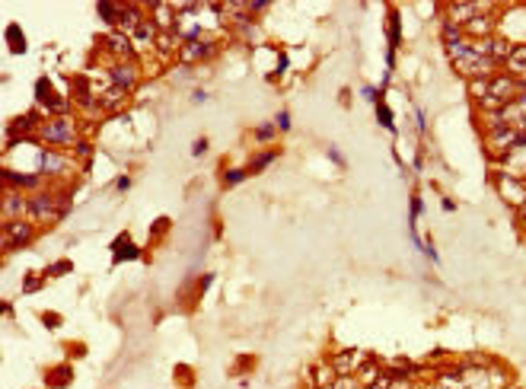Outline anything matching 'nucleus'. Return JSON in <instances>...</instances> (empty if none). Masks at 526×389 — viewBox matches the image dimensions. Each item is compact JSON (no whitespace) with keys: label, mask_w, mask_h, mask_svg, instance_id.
Listing matches in <instances>:
<instances>
[{"label":"nucleus","mask_w":526,"mask_h":389,"mask_svg":"<svg viewBox=\"0 0 526 389\" xmlns=\"http://www.w3.org/2000/svg\"><path fill=\"white\" fill-rule=\"evenodd\" d=\"M45 326H48V329H58V316H54V313H45Z\"/></svg>","instance_id":"obj_43"},{"label":"nucleus","mask_w":526,"mask_h":389,"mask_svg":"<svg viewBox=\"0 0 526 389\" xmlns=\"http://www.w3.org/2000/svg\"><path fill=\"white\" fill-rule=\"evenodd\" d=\"M361 96H364V99H367V102H373V105H376V102H380V93H376V90H373V86H364V90H361Z\"/></svg>","instance_id":"obj_37"},{"label":"nucleus","mask_w":526,"mask_h":389,"mask_svg":"<svg viewBox=\"0 0 526 389\" xmlns=\"http://www.w3.org/2000/svg\"><path fill=\"white\" fill-rule=\"evenodd\" d=\"M42 128V121H38L36 112H26L20 115V119L10 121V137H16V141H26V135H32V131H38Z\"/></svg>","instance_id":"obj_15"},{"label":"nucleus","mask_w":526,"mask_h":389,"mask_svg":"<svg viewBox=\"0 0 526 389\" xmlns=\"http://www.w3.org/2000/svg\"><path fill=\"white\" fill-rule=\"evenodd\" d=\"M192 153H195V157H204V153H208V137H198V141L192 144Z\"/></svg>","instance_id":"obj_35"},{"label":"nucleus","mask_w":526,"mask_h":389,"mask_svg":"<svg viewBox=\"0 0 526 389\" xmlns=\"http://www.w3.org/2000/svg\"><path fill=\"white\" fill-rule=\"evenodd\" d=\"M38 137L52 147H74L77 144V131H74V121L64 115V119H48L45 125L38 128Z\"/></svg>","instance_id":"obj_1"},{"label":"nucleus","mask_w":526,"mask_h":389,"mask_svg":"<svg viewBox=\"0 0 526 389\" xmlns=\"http://www.w3.org/2000/svg\"><path fill=\"white\" fill-rule=\"evenodd\" d=\"M115 188H118V192H128L131 179H128V176H118V179H115Z\"/></svg>","instance_id":"obj_41"},{"label":"nucleus","mask_w":526,"mask_h":389,"mask_svg":"<svg viewBox=\"0 0 526 389\" xmlns=\"http://www.w3.org/2000/svg\"><path fill=\"white\" fill-rule=\"evenodd\" d=\"M36 240V227L29 220H10L3 224V249H23Z\"/></svg>","instance_id":"obj_5"},{"label":"nucleus","mask_w":526,"mask_h":389,"mask_svg":"<svg viewBox=\"0 0 526 389\" xmlns=\"http://www.w3.org/2000/svg\"><path fill=\"white\" fill-rule=\"evenodd\" d=\"M137 42V45H157V38H160V26L153 23V20H144L141 26L134 29V36H131Z\"/></svg>","instance_id":"obj_22"},{"label":"nucleus","mask_w":526,"mask_h":389,"mask_svg":"<svg viewBox=\"0 0 526 389\" xmlns=\"http://www.w3.org/2000/svg\"><path fill=\"white\" fill-rule=\"evenodd\" d=\"M495 16H488L485 10H481L479 16H472L466 26H463V32H466V38L469 42H485V38H491L495 36Z\"/></svg>","instance_id":"obj_10"},{"label":"nucleus","mask_w":526,"mask_h":389,"mask_svg":"<svg viewBox=\"0 0 526 389\" xmlns=\"http://www.w3.org/2000/svg\"><path fill=\"white\" fill-rule=\"evenodd\" d=\"M36 99L45 105L54 119H64V112H68V102H64V99L54 93V86H52V80H48V77H38V80H36Z\"/></svg>","instance_id":"obj_8"},{"label":"nucleus","mask_w":526,"mask_h":389,"mask_svg":"<svg viewBox=\"0 0 526 389\" xmlns=\"http://www.w3.org/2000/svg\"><path fill=\"white\" fill-rule=\"evenodd\" d=\"M332 367H335V374H357V367L361 364H367V358H364L361 351H339L335 358L329 360Z\"/></svg>","instance_id":"obj_13"},{"label":"nucleus","mask_w":526,"mask_h":389,"mask_svg":"<svg viewBox=\"0 0 526 389\" xmlns=\"http://www.w3.org/2000/svg\"><path fill=\"white\" fill-rule=\"evenodd\" d=\"M246 176H249V169H226V172H224V185L233 188V185H240Z\"/></svg>","instance_id":"obj_30"},{"label":"nucleus","mask_w":526,"mask_h":389,"mask_svg":"<svg viewBox=\"0 0 526 389\" xmlns=\"http://www.w3.org/2000/svg\"><path fill=\"white\" fill-rule=\"evenodd\" d=\"M274 135H278V128L271 125V121H265V125H258V128H256V141H258V144H268Z\"/></svg>","instance_id":"obj_29"},{"label":"nucleus","mask_w":526,"mask_h":389,"mask_svg":"<svg viewBox=\"0 0 526 389\" xmlns=\"http://www.w3.org/2000/svg\"><path fill=\"white\" fill-rule=\"evenodd\" d=\"M274 160H278V150H262V153H258V157L252 160V163H249V172H262V169H268V166L274 163Z\"/></svg>","instance_id":"obj_25"},{"label":"nucleus","mask_w":526,"mask_h":389,"mask_svg":"<svg viewBox=\"0 0 526 389\" xmlns=\"http://www.w3.org/2000/svg\"><path fill=\"white\" fill-rule=\"evenodd\" d=\"M144 23V13H141V7H121V16H118V29L125 32V36H134V29Z\"/></svg>","instance_id":"obj_19"},{"label":"nucleus","mask_w":526,"mask_h":389,"mask_svg":"<svg viewBox=\"0 0 526 389\" xmlns=\"http://www.w3.org/2000/svg\"><path fill=\"white\" fill-rule=\"evenodd\" d=\"M68 271H74V265H70L68 259H61V262H54L52 268H48V277H61V275H68Z\"/></svg>","instance_id":"obj_31"},{"label":"nucleus","mask_w":526,"mask_h":389,"mask_svg":"<svg viewBox=\"0 0 526 389\" xmlns=\"http://www.w3.org/2000/svg\"><path fill=\"white\" fill-rule=\"evenodd\" d=\"M125 96H128V93H125V90H118V86H112V90H105V96L99 99V105L112 112V109H118V105L125 102Z\"/></svg>","instance_id":"obj_24"},{"label":"nucleus","mask_w":526,"mask_h":389,"mask_svg":"<svg viewBox=\"0 0 526 389\" xmlns=\"http://www.w3.org/2000/svg\"><path fill=\"white\" fill-rule=\"evenodd\" d=\"M475 48H479V52L485 54L488 61H495L497 68H501V64H507V58L513 54L511 38H507V36H497V32H495L491 38H485V42H475Z\"/></svg>","instance_id":"obj_6"},{"label":"nucleus","mask_w":526,"mask_h":389,"mask_svg":"<svg viewBox=\"0 0 526 389\" xmlns=\"http://www.w3.org/2000/svg\"><path fill=\"white\" fill-rule=\"evenodd\" d=\"M3 36H7V48H10V52H13V54H26V48H29V45H26L23 26H20V23H10Z\"/></svg>","instance_id":"obj_21"},{"label":"nucleus","mask_w":526,"mask_h":389,"mask_svg":"<svg viewBox=\"0 0 526 389\" xmlns=\"http://www.w3.org/2000/svg\"><path fill=\"white\" fill-rule=\"evenodd\" d=\"M421 208H424V204H421V198L415 194V198H412V220H408V224H412V230H415V220L421 218Z\"/></svg>","instance_id":"obj_34"},{"label":"nucleus","mask_w":526,"mask_h":389,"mask_svg":"<svg viewBox=\"0 0 526 389\" xmlns=\"http://www.w3.org/2000/svg\"><path fill=\"white\" fill-rule=\"evenodd\" d=\"M112 259L115 262H134V259H141V246L131 243L128 233H121L118 240L112 243Z\"/></svg>","instance_id":"obj_16"},{"label":"nucleus","mask_w":526,"mask_h":389,"mask_svg":"<svg viewBox=\"0 0 526 389\" xmlns=\"http://www.w3.org/2000/svg\"><path fill=\"white\" fill-rule=\"evenodd\" d=\"M386 32H389V52H396L399 42H402V29H399V16L389 13V26H386Z\"/></svg>","instance_id":"obj_26"},{"label":"nucleus","mask_w":526,"mask_h":389,"mask_svg":"<svg viewBox=\"0 0 526 389\" xmlns=\"http://www.w3.org/2000/svg\"><path fill=\"white\" fill-rule=\"evenodd\" d=\"M469 90H472L475 99H485L488 96V80H469Z\"/></svg>","instance_id":"obj_32"},{"label":"nucleus","mask_w":526,"mask_h":389,"mask_svg":"<svg viewBox=\"0 0 526 389\" xmlns=\"http://www.w3.org/2000/svg\"><path fill=\"white\" fill-rule=\"evenodd\" d=\"M364 389H386V386H380V383H373V386H364Z\"/></svg>","instance_id":"obj_47"},{"label":"nucleus","mask_w":526,"mask_h":389,"mask_svg":"<svg viewBox=\"0 0 526 389\" xmlns=\"http://www.w3.org/2000/svg\"><path fill=\"white\" fill-rule=\"evenodd\" d=\"M217 54V42L214 38H195V42H185V45L179 48V61L185 64V68H192V64H198V61H208Z\"/></svg>","instance_id":"obj_4"},{"label":"nucleus","mask_w":526,"mask_h":389,"mask_svg":"<svg viewBox=\"0 0 526 389\" xmlns=\"http://www.w3.org/2000/svg\"><path fill=\"white\" fill-rule=\"evenodd\" d=\"M520 93H523V80H517V77H511V74H495L488 80V96H495L501 105L517 102Z\"/></svg>","instance_id":"obj_3"},{"label":"nucleus","mask_w":526,"mask_h":389,"mask_svg":"<svg viewBox=\"0 0 526 389\" xmlns=\"http://www.w3.org/2000/svg\"><path fill=\"white\" fill-rule=\"evenodd\" d=\"M274 128H278V131H291V115L278 112V115H274Z\"/></svg>","instance_id":"obj_33"},{"label":"nucleus","mask_w":526,"mask_h":389,"mask_svg":"<svg viewBox=\"0 0 526 389\" xmlns=\"http://www.w3.org/2000/svg\"><path fill=\"white\" fill-rule=\"evenodd\" d=\"M38 284H42V281H38L36 275H29V277H26V284H23V291L32 293V291H38Z\"/></svg>","instance_id":"obj_39"},{"label":"nucleus","mask_w":526,"mask_h":389,"mask_svg":"<svg viewBox=\"0 0 526 389\" xmlns=\"http://www.w3.org/2000/svg\"><path fill=\"white\" fill-rule=\"evenodd\" d=\"M249 13H262V10H268V0H258V3H246Z\"/></svg>","instance_id":"obj_40"},{"label":"nucleus","mask_w":526,"mask_h":389,"mask_svg":"<svg viewBox=\"0 0 526 389\" xmlns=\"http://www.w3.org/2000/svg\"><path fill=\"white\" fill-rule=\"evenodd\" d=\"M329 160H335V163H341V153L335 147H329Z\"/></svg>","instance_id":"obj_45"},{"label":"nucleus","mask_w":526,"mask_h":389,"mask_svg":"<svg viewBox=\"0 0 526 389\" xmlns=\"http://www.w3.org/2000/svg\"><path fill=\"white\" fill-rule=\"evenodd\" d=\"M109 77H112V86L131 93L137 86V77H141V70H137L134 61H115L112 68H109Z\"/></svg>","instance_id":"obj_9"},{"label":"nucleus","mask_w":526,"mask_h":389,"mask_svg":"<svg viewBox=\"0 0 526 389\" xmlns=\"http://www.w3.org/2000/svg\"><path fill=\"white\" fill-rule=\"evenodd\" d=\"M99 42H102V45L109 48V52H112L118 61H131V58H134V45H131V36H125L121 29H112L105 38H99Z\"/></svg>","instance_id":"obj_11"},{"label":"nucleus","mask_w":526,"mask_h":389,"mask_svg":"<svg viewBox=\"0 0 526 389\" xmlns=\"http://www.w3.org/2000/svg\"><path fill=\"white\" fill-rule=\"evenodd\" d=\"M284 70H287V54H278V70H274V77L284 74Z\"/></svg>","instance_id":"obj_42"},{"label":"nucleus","mask_w":526,"mask_h":389,"mask_svg":"<svg viewBox=\"0 0 526 389\" xmlns=\"http://www.w3.org/2000/svg\"><path fill=\"white\" fill-rule=\"evenodd\" d=\"M96 13L102 16V23H109V26H115V29H118L121 3H109V0H99V3H96Z\"/></svg>","instance_id":"obj_23"},{"label":"nucleus","mask_w":526,"mask_h":389,"mask_svg":"<svg viewBox=\"0 0 526 389\" xmlns=\"http://www.w3.org/2000/svg\"><path fill=\"white\" fill-rule=\"evenodd\" d=\"M210 281H214V275H204V277H201V291H208Z\"/></svg>","instance_id":"obj_46"},{"label":"nucleus","mask_w":526,"mask_h":389,"mask_svg":"<svg viewBox=\"0 0 526 389\" xmlns=\"http://www.w3.org/2000/svg\"><path fill=\"white\" fill-rule=\"evenodd\" d=\"M58 198L52 192H36L29 198V220H58Z\"/></svg>","instance_id":"obj_7"},{"label":"nucleus","mask_w":526,"mask_h":389,"mask_svg":"<svg viewBox=\"0 0 526 389\" xmlns=\"http://www.w3.org/2000/svg\"><path fill=\"white\" fill-rule=\"evenodd\" d=\"M386 389H412V383H408V376H396V380H392Z\"/></svg>","instance_id":"obj_38"},{"label":"nucleus","mask_w":526,"mask_h":389,"mask_svg":"<svg viewBox=\"0 0 526 389\" xmlns=\"http://www.w3.org/2000/svg\"><path fill=\"white\" fill-rule=\"evenodd\" d=\"M74 150H77V157H83V160L93 157V147H90L86 141H77V144H74Z\"/></svg>","instance_id":"obj_36"},{"label":"nucleus","mask_w":526,"mask_h":389,"mask_svg":"<svg viewBox=\"0 0 526 389\" xmlns=\"http://www.w3.org/2000/svg\"><path fill=\"white\" fill-rule=\"evenodd\" d=\"M485 7H479V3H450V10H447V23H453V26H463L472 20V16H479Z\"/></svg>","instance_id":"obj_14"},{"label":"nucleus","mask_w":526,"mask_h":389,"mask_svg":"<svg viewBox=\"0 0 526 389\" xmlns=\"http://www.w3.org/2000/svg\"><path fill=\"white\" fill-rule=\"evenodd\" d=\"M23 211H29V201H26L23 194L20 192H13V188H10L7 194H3V220H20V214H23Z\"/></svg>","instance_id":"obj_17"},{"label":"nucleus","mask_w":526,"mask_h":389,"mask_svg":"<svg viewBox=\"0 0 526 389\" xmlns=\"http://www.w3.org/2000/svg\"><path fill=\"white\" fill-rule=\"evenodd\" d=\"M192 99H195V102H198V105H201V102H204V99H208V93H204V90H195V96H192Z\"/></svg>","instance_id":"obj_44"},{"label":"nucleus","mask_w":526,"mask_h":389,"mask_svg":"<svg viewBox=\"0 0 526 389\" xmlns=\"http://www.w3.org/2000/svg\"><path fill=\"white\" fill-rule=\"evenodd\" d=\"M444 42H447V48L456 45V42H466V32L453 23H444Z\"/></svg>","instance_id":"obj_27"},{"label":"nucleus","mask_w":526,"mask_h":389,"mask_svg":"<svg viewBox=\"0 0 526 389\" xmlns=\"http://www.w3.org/2000/svg\"><path fill=\"white\" fill-rule=\"evenodd\" d=\"M3 179H7L10 188H38V179H42V176H38V172H29V176H26V172L3 169Z\"/></svg>","instance_id":"obj_20"},{"label":"nucleus","mask_w":526,"mask_h":389,"mask_svg":"<svg viewBox=\"0 0 526 389\" xmlns=\"http://www.w3.org/2000/svg\"><path fill=\"white\" fill-rule=\"evenodd\" d=\"M376 121L386 128V131H396V121H392V112L386 109L383 102H376Z\"/></svg>","instance_id":"obj_28"},{"label":"nucleus","mask_w":526,"mask_h":389,"mask_svg":"<svg viewBox=\"0 0 526 389\" xmlns=\"http://www.w3.org/2000/svg\"><path fill=\"white\" fill-rule=\"evenodd\" d=\"M520 144V131L511 125H497V128H488V135H485V147H488L491 157H507L513 147Z\"/></svg>","instance_id":"obj_2"},{"label":"nucleus","mask_w":526,"mask_h":389,"mask_svg":"<svg viewBox=\"0 0 526 389\" xmlns=\"http://www.w3.org/2000/svg\"><path fill=\"white\" fill-rule=\"evenodd\" d=\"M507 74L511 77H517V80H523L526 83V45H513V54L507 58Z\"/></svg>","instance_id":"obj_18"},{"label":"nucleus","mask_w":526,"mask_h":389,"mask_svg":"<svg viewBox=\"0 0 526 389\" xmlns=\"http://www.w3.org/2000/svg\"><path fill=\"white\" fill-rule=\"evenodd\" d=\"M68 169V157L64 153H54V150H42L38 153V176H61Z\"/></svg>","instance_id":"obj_12"}]
</instances>
